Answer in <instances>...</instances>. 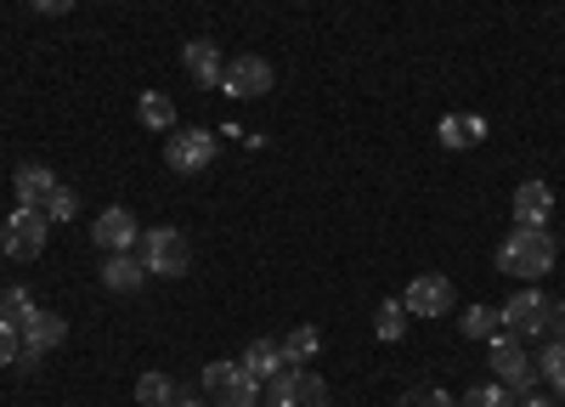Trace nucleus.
I'll list each match as a JSON object with an SVG mask.
<instances>
[{
	"mask_svg": "<svg viewBox=\"0 0 565 407\" xmlns=\"http://www.w3.org/2000/svg\"><path fill=\"white\" fill-rule=\"evenodd\" d=\"M498 271L503 278H521V283H537L543 271H554V233L548 226H514L498 244Z\"/></svg>",
	"mask_w": 565,
	"mask_h": 407,
	"instance_id": "obj_1",
	"label": "nucleus"
},
{
	"mask_svg": "<svg viewBox=\"0 0 565 407\" xmlns=\"http://www.w3.org/2000/svg\"><path fill=\"white\" fill-rule=\"evenodd\" d=\"M260 401H266V407H334V396H328V379L311 374V368H282L277 379H266Z\"/></svg>",
	"mask_w": 565,
	"mask_h": 407,
	"instance_id": "obj_2",
	"label": "nucleus"
},
{
	"mask_svg": "<svg viewBox=\"0 0 565 407\" xmlns=\"http://www.w3.org/2000/svg\"><path fill=\"white\" fill-rule=\"evenodd\" d=\"M204 390L215 407H260V379L244 368V362H210L204 368Z\"/></svg>",
	"mask_w": 565,
	"mask_h": 407,
	"instance_id": "obj_3",
	"label": "nucleus"
},
{
	"mask_svg": "<svg viewBox=\"0 0 565 407\" xmlns=\"http://www.w3.org/2000/svg\"><path fill=\"white\" fill-rule=\"evenodd\" d=\"M136 255L153 278H181V271L193 266V244H186V233H175V226H153V233L136 244Z\"/></svg>",
	"mask_w": 565,
	"mask_h": 407,
	"instance_id": "obj_4",
	"label": "nucleus"
},
{
	"mask_svg": "<svg viewBox=\"0 0 565 407\" xmlns=\"http://www.w3.org/2000/svg\"><path fill=\"white\" fill-rule=\"evenodd\" d=\"M45 233H52V221H45V210L18 204V210L7 215V226H0V249H7L12 260H40Z\"/></svg>",
	"mask_w": 565,
	"mask_h": 407,
	"instance_id": "obj_5",
	"label": "nucleus"
},
{
	"mask_svg": "<svg viewBox=\"0 0 565 407\" xmlns=\"http://www.w3.org/2000/svg\"><path fill=\"white\" fill-rule=\"evenodd\" d=\"M498 323H503V334H514V340H537V334H548V294H543V289L509 294V300L498 306Z\"/></svg>",
	"mask_w": 565,
	"mask_h": 407,
	"instance_id": "obj_6",
	"label": "nucleus"
},
{
	"mask_svg": "<svg viewBox=\"0 0 565 407\" xmlns=\"http://www.w3.org/2000/svg\"><path fill=\"white\" fill-rule=\"evenodd\" d=\"M271 85H277V74H271V63H266V57H255V52L232 57V63H226V74H221V90H226L232 103H255V97H266Z\"/></svg>",
	"mask_w": 565,
	"mask_h": 407,
	"instance_id": "obj_7",
	"label": "nucleus"
},
{
	"mask_svg": "<svg viewBox=\"0 0 565 407\" xmlns=\"http://www.w3.org/2000/svg\"><path fill=\"white\" fill-rule=\"evenodd\" d=\"M492 379L521 401V396H532V362H526V351H521V340L514 334H498L492 340Z\"/></svg>",
	"mask_w": 565,
	"mask_h": 407,
	"instance_id": "obj_8",
	"label": "nucleus"
},
{
	"mask_svg": "<svg viewBox=\"0 0 565 407\" xmlns=\"http://www.w3.org/2000/svg\"><path fill=\"white\" fill-rule=\"evenodd\" d=\"M452 278L447 271H418V278L402 289V306H407V317H447L452 311Z\"/></svg>",
	"mask_w": 565,
	"mask_h": 407,
	"instance_id": "obj_9",
	"label": "nucleus"
},
{
	"mask_svg": "<svg viewBox=\"0 0 565 407\" xmlns=\"http://www.w3.org/2000/svg\"><path fill=\"white\" fill-rule=\"evenodd\" d=\"M164 159H170L175 175H199V170H210V159H215V130H204V125H193V130H170Z\"/></svg>",
	"mask_w": 565,
	"mask_h": 407,
	"instance_id": "obj_10",
	"label": "nucleus"
},
{
	"mask_svg": "<svg viewBox=\"0 0 565 407\" xmlns=\"http://www.w3.org/2000/svg\"><path fill=\"white\" fill-rule=\"evenodd\" d=\"M90 238H97V249H103V255H114V249H136V244H141V221H136L125 204H114V210H103V215H97Z\"/></svg>",
	"mask_w": 565,
	"mask_h": 407,
	"instance_id": "obj_11",
	"label": "nucleus"
},
{
	"mask_svg": "<svg viewBox=\"0 0 565 407\" xmlns=\"http://www.w3.org/2000/svg\"><path fill=\"white\" fill-rule=\"evenodd\" d=\"M181 68H186V79H193V85L215 90L221 74H226V57L215 52V40H186L181 45Z\"/></svg>",
	"mask_w": 565,
	"mask_h": 407,
	"instance_id": "obj_12",
	"label": "nucleus"
},
{
	"mask_svg": "<svg viewBox=\"0 0 565 407\" xmlns=\"http://www.w3.org/2000/svg\"><path fill=\"white\" fill-rule=\"evenodd\" d=\"M509 210H514V226H548V215H554V188H548V181H521V188H514V199H509Z\"/></svg>",
	"mask_w": 565,
	"mask_h": 407,
	"instance_id": "obj_13",
	"label": "nucleus"
},
{
	"mask_svg": "<svg viewBox=\"0 0 565 407\" xmlns=\"http://www.w3.org/2000/svg\"><path fill=\"white\" fill-rule=\"evenodd\" d=\"M141 283H148V266H141L136 249H114V255H103V289H114V294H136Z\"/></svg>",
	"mask_w": 565,
	"mask_h": 407,
	"instance_id": "obj_14",
	"label": "nucleus"
},
{
	"mask_svg": "<svg viewBox=\"0 0 565 407\" xmlns=\"http://www.w3.org/2000/svg\"><path fill=\"white\" fill-rule=\"evenodd\" d=\"M12 188H18V204H29V210H45V199L57 193V175L45 170V164H23V170L12 175Z\"/></svg>",
	"mask_w": 565,
	"mask_h": 407,
	"instance_id": "obj_15",
	"label": "nucleus"
},
{
	"mask_svg": "<svg viewBox=\"0 0 565 407\" xmlns=\"http://www.w3.org/2000/svg\"><path fill=\"white\" fill-rule=\"evenodd\" d=\"M18 334H23V345H29V351H57V345L68 340V323H63L57 311H34Z\"/></svg>",
	"mask_w": 565,
	"mask_h": 407,
	"instance_id": "obj_16",
	"label": "nucleus"
},
{
	"mask_svg": "<svg viewBox=\"0 0 565 407\" xmlns=\"http://www.w3.org/2000/svg\"><path fill=\"white\" fill-rule=\"evenodd\" d=\"M244 368L266 385V379H277L282 368H289V356H282V340H249V351H244Z\"/></svg>",
	"mask_w": 565,
	"mask_h": 407,
	"instance_id": "obj_17",
	"label": "nucleus"
},
{
	"mask_svg": "<svg viewBox=\"0 0 565 407\" xmlns=\"http://www.w3.org/2000/svg\"><path fill=\"white\" fill-rule=\"evenodd\" d=\"M436 136H441V148H452V153H458V148H476L481 136H487V125H481L476 114H447Z\"/></svg>",
	"mask_w": 565,
	"mask_h": 407,
	"instance_id": "obj_18",
	"label": "nucleus"
},
{
	"mask_svg": "<svg viewBox=\"0 0 565 407\" xmlns=\"http://www.w3.org/2000/svg\"><path fill=\"white\" fill-rule=\"evenodd\" d=\"M136 119L148 130H175V103L164 97V90H141V97H136Z\"/></svg>",
	"mask_w": 565,
	"mask_h": 407,
	"instance_id": "obj_19",
	"label": "nucleus"
},
{
	"mask_svg": "<svg viewBox=\"0 0 565 407\" xmlns=\"http://www.w3.org/2000/svg\"><path fill=\"white\" fill-rule=\"evenodd\" d=\"M322 351V334L311 329V323H300V329H289L282 334V356H289V368H300V362H311Z\"/></svg>",
	"mask_w": 565,
	"mask_h": 407,
	"instance_id": "obj_20",
	"label": "nucleus"
},
{
	"mask_svg": "<svg viewBox=\"0 0 565 407\" xmlns=\"http://www.w3.org/2000/svg\"><path fill=\"white\" fill-rule=\"evenodd\" d=\"M175 396H181V390H175V379H170V374H159V368L136 379V401H141V407H170Z\"/></svg>",
	"mask_w": 565,
	"mask_h": 407,
	"instance_id": "obj_21",
	"label": "nucleus"
},
{
	"mask_svg": "<svg viewBox=\"0 0 565 407\" xmlns=\"http://www.w3.org/2000/svg\"><path fill=\"white\" fill-rule=\"evenodd\" d=\"M498 306H463V340H498Z\"/></svg>",
	"mask_w": 565,
	"mask_h": 407,
	"instance_id": "obj_22",
	"label": "nucleus"
},
{
	"mask_svg": "<svg viewBox=\"0 0 565 407\" xmlns=\"http://www.w3.org/2000/svg\"><path fill=\"white\" fill-rule=\"evenodd\" d=\"M373 334H380L385 345H396V340L407 334V306H402V300H385L380 317H373Z\"/></svg>",
	"mask_w": 565,
	"mask_h": 407,
	"instance_id": "obj_23",
	"label": "nucleus"
},
{
	"mask_svg": "<svg viewBox=\"0 0 565 407\" xmlns=\"http://www.w3.org/2000/svg\"><path fill=\"white\" fill-rule=\"evenodd\" d=\"M40 306L29 300V289H0V323H12V329H23L29 317H34Z\"/></svg>",
	"mask_w": 565,
	"mask_h": 407,
	"instance_id": "obj_24",
	"label": "nucleus"
},
{
	"mask_svg": "<svg viewBox=\"0 0 565 407\" xmlns=\"http://www.w3.org/2000/svg\"><path fill=\"white\" fill-rule=\"evenodd\" d=\"M537 374H543L554 390H565V340H548V345H543V356H537Z\"/></svg>",
	"mask_w": 565,
	"mask_h": 407,
	"instance_id": "obj_25",
	"label": "nucleus"
},
{
	"mask_svg": "<svg viewBox=\"0 0 565 407\" xmlns=\"http://www.w3.org/2000/svg\"><path fill=\"white\" fill-rule=\"evenodd\" d=\"M396 407H458V396H447L441 385H413L396 396Z\"/></svg>",
	"mask_w": 565,
	"mask_h": 407,
	"instance_id": "obj_26",
	"label": "nucleus"
},
{
	"mask_svg": "<svg viewBox=\"0 0 565 407\" xmlns=\"http://www.w3.org/2000/svg\"><path fill=\"white\" fill-rule=\"evenodd\" d=\"M458 407H509V390L503 385H469Z\"/></svg>",
	"mask_w": 565,
	"mask_h": 407,
	"instance_id": "obj_27",
	"label": "nucleus"
},
{
	"mask_svg": "<svg viewBox=\"0 0 565 407\" xmlns=\"http://www.w3.org/2000/svg\"><path fill=\"white\" fill-rule=\"evenodd\" d=\"M74 215H79V199L68 188H57L52 199H45V221H74Z\"/></svg>",
	"mask_w": 565,
	"mask_h": 407,
	"instance_id": "obj_28",
	"label": "nucleus"
},
{
	"mask_svg": "<svg viewBox=\"0 0 565 407\" xmlns=\"http://www.w3.org/2000/svg\"><path fill=\"white\" fill-rule=\"evenodd\" d=\"M18 351H23V334H18L12 323H0V368H12Z\"/></svg>",
	"mask_w": 565,
	"mask_h": 407,
	"instance_id": "obj_29",
	"label": "nucleus"
},
{
	"mask_svg": "<svg viewBox=\"0 0 565 407\" xmlns=\"http://www.w3.org/2000/svg\"><path fill=\"white\" fill-rule=\"evenodd\" d=\"M29 7H34V12H45V18H63V12L74 7V0H29Z\"/></svg>",
	"mask_w": 565,
	"mask_h": 407,
	"instance_id": "obj_30",
	"label": "nucleus"
},
{
	"mask_svg": "<svg viewBox=\"0 0 565 407\" xmlns=\"http://www.w3.org/2000/svg\"><path fill=\"white\" fill-rule=\"evenodd\" d=\"M548 334L565 340V306H548Z\"/></svg>",
	"mask_w": 565,
	"mask_h": 407,
	"instance_id": "obj_31",
	"label": "nucleus"
},
{
	"mask_svg": "<svg viewBox=\"0 0 565 407\" xmlns=\"http://www.w3.org/2000/svg\"><path fill=\"white\" fill-rule=\"evenodd\" d=\"M514 407H554V401H548V396H521Z\"/></svg>",
	"mask_w": 565,
	"mask_h": 407,
	"instance_id": "obj_32",
	"label": "nucleus"
},
{
	"mask_svg": "<svg viewBox=\"0 0 565 407\" xmlns=\"http://www.w3.org/2000/svg\"><path fill=\"white\" fill-rule=\"evenodd\" d=\"M170 407H210V401H199V396H175Z\"/></svg>",
	"mask_w": 565,
	"mask_h": 407,
	"instance_id": "obj_33",
	"label": "nucleus"
},
{
	"mask_svg": "<svg viewBox=\"0 0 565 407\" xmlns=\"http://www.w3.org/2000/svg\"><path fill=\"white\" fill-rule=\"evenodd\" d=\"M0 266H7V249H0Z\"/></svg>",
	"mask_w": 565,
	"mask_h": 407,
	"instance_id": "obj_34",
	"label": "nucleus"
}]
</instances>
